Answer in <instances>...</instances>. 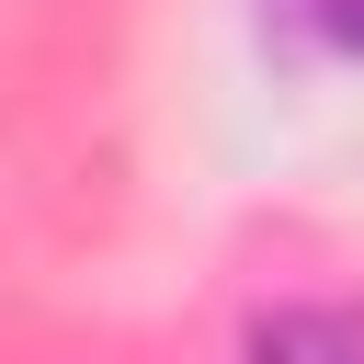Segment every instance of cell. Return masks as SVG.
<instances>
[{
  "instance_id": "cell-1",
  "label": "cell",
  "mask_w": 364,
  "mask_h": 364,
  "mask_svg": "<svg viewBox=\"0 0 364 364\" xmlns=\"http://www.w3.org/2000/svg\"><path fill=\"white\" fill-rule=\"evenodd\" d=\"M250 364H364V307H273L250 330Z\"/></svg>"
},
{
  "instance_id": "cell-2",
  "label": "cell",
  "mask_w": 364,
  "mask_h": 364,
  "mask_svg": "<svg viewBox=\"0 0 364 364\" xmlns=\"http://www.w3.org/2000/svg\"><path fill=\"white\" fill-rule=\"evenodd\" d=\"M273 23H296V34L341 46V57H364V0H273Z\"/></svg>"
}]
</instances>
